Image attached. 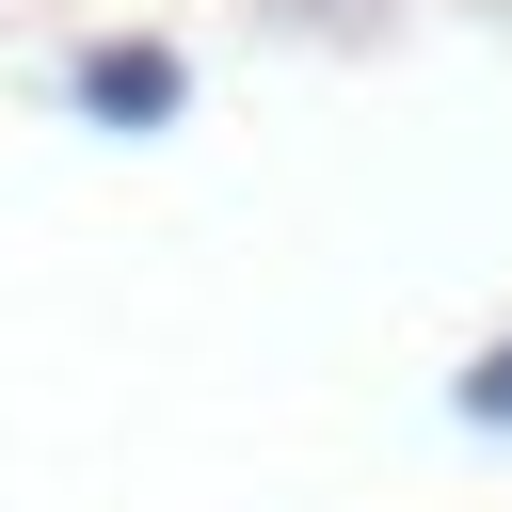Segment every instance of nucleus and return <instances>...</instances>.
<instances>
[{"mask_svg":"<svg viewBox=\"0 0 512 512\" xmlns=\"http://www.w3.org/2000/svg\"><path fill=\"white\" fill-rule=\"evenodd\" d=\"M464 416H480V432H512V336H496V352L464 368Z\"/></svg>","mask_w":512,"mask_h":512,"instance_id":"f03ea898","label":"nucleus"},{"mask_svg":"<svg viewBox=\"0 0 512 512\" xmlns=\"http://www.w3.org/2000/svg\"><path fill=\"white\" fill-rule=\"evenodd\" d=\"M80 112L96 128H160L176 112V48H80Z\"/></svg>","mask_w":512,"mask_h":512,"instance_id":"f257e3e1","label":"nucleus"}]
</instances>
